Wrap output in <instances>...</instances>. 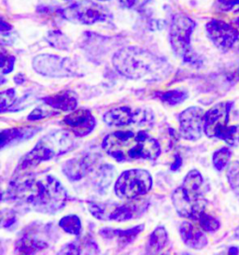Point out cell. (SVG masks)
I'll use <instances>...</instances> for the list:
<instances>
[{
	"label": "cell",
	"mask_w": 239,
	"mask_h": 255,
	"mask_svg": "<svg viewBox=\"0 0 239 255\" xmlns=\"http://www.w3.org/2000/svg\"><path fill=\"white\" fill-rule=\"evenodd\" d=\"M7 197L21 207L44 214H54L67 202V192L54 177L29 176L16 179L9 184Z\"/></svg>",
	"instance_id": "1"
},
{
	"label": "cell",
	"mask_w": 239,
	"mask_h": 255,
	"mask_svg": "<svg viewBox=\"0 0 239 255\" xmlns=\"http://www.w3.org/2000/svg\"><path fill=\"white\" fill-rule=\"evenodd\" d=\"M102 148L117 162L155 160L161 154L160 143L144 131L113 132L105 137Z\"/></svg>",
	"instance_id": "2"
},
{
	"label": "cell",
	"mask_w": 239,
	"mask_h": 255,
	"mask_svg": "<svg viewBox=\"0 0 239 255\" xmlns=\"http://www.w3.org/2000/svg\"><path fill=\"white\" fill-rule=\"evenodd\" d=\"M204 192V179L198 170L188 172L182 184L172 194V202L180 217L197 221L206 211L207 199Z\"/></svg>",
	"instance_id": "3"
},
{
	"label": "cell",
	"mask_w": 239,
	"mask_h": 255,
	"mask_svg": "<svg viewBox=\"0 0 239 255\" xmlns=\"http://www.w3.org/2000/svg\"><path fill=\"white\" fill-rule=\"evenodd\" d=\"M112 64L120 75L138 80L156 71L163 61L141 48L125 47L113 55Z\"/></svg>",
	"instance_id": "4"
},
{
	"label": "cell",
	"mask_w": 239,
	"mask_h": 255,
	"mask_svg": "<svg viewBox=\"0 0 239 255\" xmlns=\"http://www.w3.org/2000/svg\"><path fill=\"white\" fill-rule=\"evenodd\" d=\"M76 146L74 139L63 130H56L43 136L36 146L27 152L18 165V169L24 170L43 162L58 157L72 150Z\"/></svg>",
	"instance_id": "5"
},
{
	"label": "cell",
	"mask_w": 239,
	"mask_h": 255,
	"mask_svg": "<svg viewBox=\"0 0 239 255\" xmlns=\"http://www.w3.org/2000/svg\"><path fill=\"white\" fill-rule=\"evenodd\" d=\"M149 202L144 199H130L124 204L116 203H88L91 214L101 221L126 222L141 216L149 207Z\"/></svg>",
	"instance_id": "6"
},
{
	"label": "cell",
	"mask_w": 239,
	"mask_h": 255,
	"mask_svg": "<svg viewBox=\"0 0 239 255\" xmlns=\"http://www.w3.org/2000/svg\"><path fill=\"white\" fill-rule=\"evenodd\" d=\"M196 24L194 20L183 13H178L172 19L170 26V44L177 56L189 64H195L197 60L191 47V37Z\"/></svg>",
	"instance_id": "7"
},
{
	"label": "cell",
	"mask_w": 239,
	"mask_h": 255,
	"mask_svg": "<svg viewBox=\"0 0 239 255\" xmlns=\"http://www.w3.org/2000/svg\"><path fill=\"white\" fill-rule=\"evenodd\" d=\"M153 181L149 171L145 169H130L119 176L114 185V192L120 199H134L148 194Z\"/></svg>",
	"instance_id": "8"
},
{
	"label": "cell",
	"mask_w": 239,
	"mask_h": 255,
	"mask_svg": "<svg viewBox=\"0 0 239 255\" xmlns=\"http://www.w3.org/2000/svg\"><path fill=\"white\" fill-rule=\"evenodd\" d=\"M232 102H222L212 107L205 113L204 133L209 137H215L224 140L229 130V116Z\"/></svg>",
	"instance_id": "9"
},
{
	"label": "cell",
	"mask_w": 239,
	"mask_h": 255,
	"mask_svg": "<svg viewBox=\"0 0 239 255\" xmlns=\"http://www.w3.org/2000/svg\"><path fill=\"white\" fill-rule=\"evenodd\" d=\"M33 68L38 74L51 78H67L77 75L71 61L52 54H41L35 57Z\"/></svg>",
	"instance_id": "10"
},
{
	"label": "cell",
	"mask_w": 239,
	"mask_h": 255,
	"mask_svg": "<svg viewBox=\"0 0 239 255\" xmlns=\"http://www.w3.org/2000/svg\"><path fill=\"white\" fill-rule=\"evenodd\" d=\"M206 30L211 42L223 52L234 48L239 39V30L231 23L213 19L206 24Z\"/></svg>",
	"instance_id": "11"
},
{
	"label": "cell",
	"mask_w": 239,
	"mask_h": 255,
	"mask_svg": "<svg viewBox=\"0 0 239 255\" xmlns=\"http://www.w3.org/2000/svg\"><path fill=\"white\" fill-rule=\"evenodd\" d=\"M67 9V14L70 18L82 24L90 25L105 22L108 18L107 8L89 0L78 1Z\"/></svg>",
	"instance_id": "12"
},
{
	"label": "cell",
	"mask_w": 239,
	"mask_h": 255,
	"mask_svg": "<svg viewBox=\"0 0 239 255\" xmlns=\"http://www.w3.org/2000/svg\"><path fill=\"white\" fill-rule=\"evenodd\" d=\"M205 113L199 107H190L179 114V134L184 139L195 141L201 137Z\"/></svg>",
	"instance_id": "13"
},
{
	"label": "cell",
	"mask_w": 239,
	"mask_h": 255,
	"mask_svg": "<svg viewBox=\"0 0 239 255\" xmlns=\"http://www.w3.org/2000/svg\"><path fill=\"white\" fill-rule=\"evenodd\" d=\"M64 124L77 137L90 135L97 127V120L93 113L86 109H79L67 114Z\"/></svg>",
	"instance_id": "14"
},
{
	"label": "cell",
	"mask_w": 239,
	"mask_h": 255,
	"mask_svg": "<svg viewBox=\"0 0 239 255\" xmlns=\"http://www.w3.org/2000/svg\"><path fill=\"white\" fill-rule=\"evenodd\" d=\"M149 114L141 111H133L128 107L115 108L106 113L103 116V121L109 126L113 128L125 127L132 124H141L147 122Z\"/></svg>",
	"instance_id": "15"
},
{
	"label": "cell",
	"mask_w": 239,
	"mask_h": 255,
	"mask_svg": "<svg viewBox=\"0 0 239 255\" xmlns=\"http://www.w3.org/2000/svg\"><path fill=\"white\" fill-rule=\"evenodd\" d=\"M98 161L97 154L82 153L66 162L63 165V173L71 181L82 180L93 169Z\"/></svg>",
	"instance_id": "16"
},
{
	"label": "cell",
	"mask_w": 239,
	"mask_h": 255,
	"mask_svg": "<svg viewBox=\"0 0 239 255\" xmlns=\"http://www.w3.org/2000/svg\"><path fill=\"white\" fill-rule=\"evenodd\" d=\"M49 246L47 237L41 231L30 229L24 231L15 243V252L22 255H34Z\"/></svg>",
	"instance_id": "17"
},
{
	"label": "cell",
	"mask_w": 239,
	"mask_h": 255,
	"mask_svg": "<svg viewBox=\"0 0 239 255\" xmlns=\"http://www.w3.org/2000/svg\"><path fill=\"white\" fill-rule=\"evenodd\" d=\"M179 235L187 247L201 250L209 243L205 231L191 222H183L179 227Z\"/></svg>",
	"instance_id": "18"
},
{
	"label": "cell",
	"mask_w": 239,
	"mask_h": 255,
	"mask_svg": "<svg viewBox=\"0 0 239 255\" xmlns=\"http://www.w3.org/2000/svg\"><path fill=\"white\" fill-rule=\"evenodd\" d=\"M144 225H139L129 229H114V228H102L99 235L108 240H115L119 247L124 248L133 243L135 239L144 230Z\"/></svg>",
	"instance_id": "19"
},
{
	"label": "cell",
	"mask_w": 239,
	"mask_h": 255,
	"mask_svg": "<svg viewBox=\"0 0 239 255\" xmlns=\"http://www.w3.org/2000/svg\"><path fill=\"white\" fill-rule=\"evenodd\" d=\"M46 105L61 112H73L78 106V98L73 91L63 90L42 98Z\"/></svg>",
	"instance_id": "20"
},
{
	"label": "cell",
	"mask_w": 239,
	"mask_h": 255,
	"mask_svg": "<svg viewBox=\"0 0 239 255\" xmlns=\"http://www.w3.org/2000/svg\"><path fill=\"white\" fill-rule=\"evenodd\" d=\"M38 132V128L33 127H20L3 130L1 133L0 147L4 150L6 147L29 139Z\"/></svg>",
	"instance_id": "21"
},
{
	"label": "cell",
	"mask_w": 239,
	"mask_h": 255,
	"mask_svg": "<svg viewBox=\"0 0 239 255\" xmlns=\"http://www.w3.org/2000/svg\"><path fill=\"white\" fill-rule=\"evenodd\" d=\"M60 255H97L100 250L95 240L85 238L82 241L68 243L59 252Z\"/></svg>",
	"instance_id": "22"
},
{
	"label": "cell",
	"mask_w": 239,
	"mask_h": 255,
	"mask_svg": "<svg viewBox=\"0 0 239 255\" xmlns=\"http://www.w3.org/2000/svg\"><path fill=\"white\" fill-rule=\"evenodd\" d=\"M168 242V234L164 226H159L150 234L147 243L146 253L149 255L159 254Z\"/></svg>",
	"instance_id": "23"
},
{
	"label": "cell",
	"mask_w": 239,
	"mask_h": 255,
	"mask_svg": "<svg viewBox=\"0 0 239 255\" xmlns=\"http://www.w3.org/2000/svg\"><path fill=\"white\" fill-rule=\"evenodd\" d=\"M156 96L164 104L177 106L186 100L188 98V92L183 89H173L166 92H159L156 93Z\"/></svg>",
	"instance_id": "24"
},
{
	"label": "cell",
	"mask_w": 239,
	"mask_h": 255,
	"mask_svg": "<svg viewBox=\"0 0 239 255\" xmlns=\"http://www.w3.org/2000/svg\"><path fill=\"white\" fill-rule=\"evenodd\" d=\"M59 226L67 234L79 237L82 232V221L77 215H67L59 221Z\"/></svg>",
	"instance_id": "25"
},
{
	"label": "cell",
	"mask_w": 239,
	"mask_h": 255,
	"mask_svg": "<svg viewBox=\"0 0 239 255\" xmlns=\"http://www.w3.org/2000/svg\"><path fill=\"white\" fill-rule=\"evenodd\" d=\"M231 157L232 150L227 147H223L213 153L212 163L218 171H223L229 165Z\"/></svg>",
	"instance_id": "26"
},
{
	"label": "cell",
	"mask_w": 239,
	"mask_h": 255,
	"mask_svg": "<svg viewBox=\"0 0 239 255\" xmlns=\"http://www.w3.org/2000/svg\"><path fill=\"white\" fill-rule=\"evenodd\" d=\"M196 222H198L199 226L205 232H216L217 230H219L221 227V223L219 222V220L209 215L206 211L202 213Z\"/></svg>",
	"instance_id": "27"
},
{
	"label": "cell",
	"mask_w": 239,
	"mask_h": 255,
	"mask_svg": "<svg viewBox=\"0 0 239 255\" xmlns=\"http://www.w3.org/2000/svg\"><path fill=\"white\" fill-rule=\"evenodd\" d=\"M113 169V166L109 165H103L102 167H100L99 173L96 179V186L98 189L103 190L104 188H107L110 185L114 175Z\"/></svg>",
	"instance_id": "28"
},
{
	"label": "cell",
	"mask_w": 239,
	"mask_h": 255,
	"mask_svg": "<svg viewBox=\"0 0 239 255\" xmlns=\"http://www.w3.org/2000/svg\"><path fill=\"white\" fill-rule=\"evenodd\" d=\"M227 180L232 190L239 195V162L236 161L228 165L227 168Z\"/></svg>",
	"instance_id": "29"
},
{
	"label": "cell",
	"mask_w": 239,
	"mask_h": 255,
	"mask_svg": "<svg viewBox=\"0 0 239 255\" xmlns=\"http://www.w3.org/2000/svg\"><path fill=\"white\" fill-rule=\"evenodd\" d=\"M0 111L1 113H5L6 111H8L9 108L14 105L16 102V92L12 88L2 91L0 95Z\"/></svg>",
	"instance_id": "30"
},
{
	"label": "cell",
	"mask_w": 239,
	"mask_h": 255,
	"mask_svg": "<svg viewBox=\"0 0 239 255\" xmlns=\"http://www.w3.org/2000/svg\"><path fill=\"white\" fill-rule=\"evenodd\" d=\"M14 65V56L5 54L4 52H2V54H1V74L2 75L9 74L13 70Z\"/></svg>",
	"instance_id": "31"
},
{
	"label": "cell",
	"mask_w": 239,
	"mask_h": 255,
	"mask_svg": "<svg viewBox=\"0 0 239 255\" xmlns=\"http://www.w3.org/2000/svg\"><path fill=\"white\" fill-rule=\"evenodd\" d=\"M59 113H56V112H52L50 110H46L43 108H37L35 109L32 113H30L29 115L27 116V119L28 121H39L41 119H44V118H48L50 116H54V115H58Z\"/></svg>",
	"instance_id": "32"
},
{
	"label": "cell",
	"mask_w": 239,
	"mask_h": 255,
	"mask_svg": "<svg viewBox=\"0 0 239 255\" xmlns=\"http://www.w3.org/2000/svg\"><path fill=\"white\" fill-rule=\"evenodd\" d=\"M224 141L230 146H239V126H230L229 130L224 137Z\"/></svg>",
	"instance_id": "33"
},
{
	"label": "cell",
	"mask_w": 239,
	"mask_h": 255,
	"mask_svg": "<svg viewBox=\"0 0 239 255\" xmlns=\"http://www.w3.org/2000/svg\"><path fill=\"white\" fill-rule=\"evenodd\" d=\"M16 223V217L11 211H7V216L2 213V227L8 229Z\"/></svg>",
	"instance_id": "34"
},
{
	"label": "cell",
	"mask_w": 239,
	"mask_h": 255,
	"mask_svg": "<svg viewBox=\"0 0 239 255\" xmlns=\"http://www.w3.org/2000/svg\"><path fill=\"white\" fill-rule=\"evenodd\" d=\"M126 5L130 8H141L143 6H145L149 0H125Z\"/></svg>",
	"instance_id": "35"
},
{
	"label": "cell",
	"mask_w": 239,
	"mask_h": 255,
	"mask_svg": "<svg viewBox=\"0 0 239 255\" xmlns=\"http://www.w3.org/2000/svg\"><path fill=\"white\" fill-rule=\"evenodd\" d=\"M225 9L230 10L239 5V0H218Z\"/></svg>",
	"instance_id": "36"
},
{
	"label": "cell",
	"mask_w": 239,
	"mask_h": 255,
	"mask_svg": "<svg viewBox=\"0 0 239 255\" xmlns=\"http://www.w3.org/2000/svg\"><path fill=\"white\" fill-rule=\"evenodd\" d=\"M181 165H182V159H181L179 154H176L175 161H174V163L172 164L170 169H171L172 171H178L179 168H180Z\"/></svg>",
	"instance_id": "37"
},
{
	"label": "cell",
	"mask_w": 239,
	"mask_h": 255,
	"mask_svg": "<svg viewBox=\"0 0 239 255\" xmlns=\"http://www.w3.org/2000/svg\"><path fill=\"white\" fill-rule=\"evenodd\" d=\"M24 81H25V78H24L23 74H18V75H16L14 77V82L18 85L22 84V83H24Z\"/></svg>",
	"instance_id": "38"
},
{
	"label": "cell",
	"mask_w": 239,
	"mask_h": 255,
	"mask_svg": "<svg viewBox=\"0 0 239 255\" xmlns=\"http://www.w3.org/2000/svg\"><path fill=\"white\" fill-rule=\"evenodd\" d=\"M7 23H5L3 20H2V22H1V32L2 33H4L6 30H9L11 27L9 26V25H6Z\"/></svg>",
	"instance_id": "39"
},
{
	"label": "cell",
	"mask_w": 239,
	"mask_h": 255,
	"mask_svg": "<svg viewBox=\"0 0 239 255\" xmlns=\"http://www.w3.org/2000/svg\"><path fill=\"white\" fill-rule=\"evenodd\" d=\"M235 237H236L237 240H239V226L236 229V231H235Z\"/></svg>",
	"instance_id": "40"
},
{
	"label": "cell",
	"mask_w": 239,
	"mask_h": 255,
	"mask_svg": "<svg viewBox=\"0 0 239 255\" xmlns=\"http://www.w3.org/2000/svg\"><path fill=\"white\" fill-rule=\"evenodd\" d=\"M98 1H107V0H98Z\"/></svg>",
	"instance_id": "41"
}]
</instances>
